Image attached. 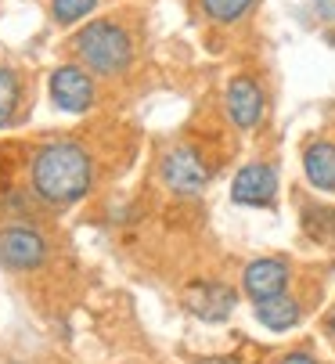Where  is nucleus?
Segmentation results:
<instances>
[{"label":"nucleus","instance_id":"f257e3e1","mask_svg":"<svg viewBox=\"0 0 335 364\" xmlns=\"http://www.w3.org/2000/svg\"><path fill=\"white\" fill-rule=\"evenodd\" d=\"M29 181H33V191L47 205H73L94 184L90 155L76 141H47L33 155Z\"/></svg>","mask_w":335,"mask_h":364},{"label":"nucleus","instance_id":"f03ea898","mask_svg":"<svg viewBox=\"0 0 335 364\" xmlns=\"http://www.w3.org/2000/svg\"><path fill=\"white\" fill-rule=\"evenodd\" d=\"M76 55L101 76H116L130 65L134 47L127 29H119L116 22H90L87 29L76 33Z\"/></svg>","mask_w":335,"mask_h":364},{"label":"nucleus","instance_id":"7ed1b4c3","mask_svg":"<svg viewBox=\"0 0 335 364\" xmlns=\"http://www.w3.org/2000/svg\"><path fill=\"white\" fill-rule=\"evenodd\" d=\"M47 259V242L29 224H11L0 231V264L8 271H36Z\"/></svg>","mask_w":335,"mask_h":364},{"label":"nucleus","instance_id":"20e7f679","mask_svg":"<svg viewBox=\"0 0 335 364\" xmlns=\"http://www.w3.org/2000/svg\"><path fill=\"white\" fill-rule=\"evenodd\" d=\"M184 310L188 314H195L198 321H228L231 318V310L238 306V292L231 285H223V282H191L181 296Z\"/></svg>","mask_w":335,"mask_h":364},{"label":"nucleus","instance_id":"39448f33","mask_svg":"<svg viewBox=\"0 0 335 364\" xmlns=\"http://www.w3.org/2000/svg\"><path fill=\"white\" fill-rule=\"evenodd\" d=\"M159 173H162L166 184H170L174 191H181V195H195V191H202V188L209 184V166L198 159L191 148H174V151H166Z\"/></svg>","mask_w":335,"mask_h":364},{"label":"nucleus","instance_id":"423d86ee","mask_svg":"<svg viewBox=\"0 0 335 364\" xmlns=\"http://www.w3.org/2000/svg\"><path fill=\"white\" fill-rule=\"evenodd\" d=\"M285 285H289V264L285 259H274V256L252 259V264L245 267V274H242V289L252 303L285 296Z\"/></svg>","mask_w":335,"mask_h":364},{"label":"nucleus","instance_id":"0eeeda50","mask_svg":"<svg viewBox=\"0 0 335 364\" xmlns=\"http://www.w3.org/2000/svg\"><path fill=\"white\" fill-rule=\"evenodd\" d=\"M50 101L65 112H87L94 105V83L83 69L62 65L50 73Z\"/></svg>","mask_w":335,"mask_h":364},{"label":"nucleus","instance_id":"6e6552de","mask_svg":"<svg viewBox=\"0 0 335 364\" xmlns=\"http://www.w3.org/2000/svg\"><path fill=\"white\" fill-rule=\"evenodd\" d=\"M277 195V173L267 163H249L235 173L231 184V198L238 205H270Z\"/></svg>","mask_w":335,"mask_h":364},{"label":"nucleus","instance_id":"1a4fd4ad","mask_svg":"<svg viewBox=\"0 0 335 364\" xmlns=\"http://www.w3.org/2000/svg\"><path fill=\"white\" fill-rule=\"evenodd\" d=\"M228 116L238 130H252L263 119V90L249 76H235L228 83Z\"/></svg>","mask_w":335,"mask_h":364},{"label":"nucleus","instance_id":"9d476101","mask_svg":"<svg viewBox=\"0 0 335 364\" xmlns=\"http://www.w3.org/2000/svg\"><path fill=\"white\" fill-rule=\"evenodd\" d=\"M303 173L317 191H335V144L314 141L303 151Z\"/></svg>","mask_w":335,"mask_h":364},{"label":"nucleus","instance_id":"9b49d317","mask_svg":"<svg viewBox=\"0 0 335 364\" xmlns=\"http://www.w3.org/2000/svg\"><path fill=\"white\" fill-rule=\"evenodd\" d=\"M299 303L285 292V296H274V299H263L256 303V321L270 332H289L292 325H299Z\"/></svg>","mask_w":335,"mask_h":364},{"label":"nucleus","instance_id":"f8f14e48","mask_svg":"<svg viewBox=\"0 0 335 364\" xmlns=\"http://www.w3.org/2000/svg\"><path fill=\"white\" fill-rule=\"evenodd\" d=\"M303 231L314 242H335V210L331 205H303Z\"/></svg>","mask_w":335,"mask_h":364},{"label":"nucleus","instance_id":"ddd939ff","mask_svg":"<svg viewBox=\"0 0 335 364\" xmlns=\"http://www.w3.org/2000/svg\"><path fill=\"white\" fill-rule=\"evenodd\" d=\"M18 97H22V87H18V76L11 69H0V127H4L15 109H18Z\"/></svg>","mask_w":335,"mask_h":364},{"label":"nucleus","instance_id":"4468645a","mask_svg":"<svg viewBox=\"0 0 335 364\" xmlns=\"http://www.w3.org/2000/svg\"><path fill=\"white\" fill-rule=\"evenodd\" d=\"M256 0H202V8L213 22H238Z\"/></svg>","mask_w":335,"mask_h":364},{"label":"nucleus","instance_id":"2eb2a0df","mask_svg":"<svg viewBox=\"0 0 335 364\" xmlns=\"http://www.w3.org/2000/svg\"><path fill=\"white\" fill-rule=\"evenodd\" d=\"M94 8H97V0H54V4H50L54 18H58L62 26H73V22L87 18Z\"/></svg>","mask_w":335,"mask_h":364},{"label":"nucleus","instance_id":"dca6fc26","mask_svg":"<svg viewBox=\"0 0 335 364\" xmlns=\"http://www.w3.org/2000/svg\"><path fill=\"white\" fill-rule=\"evenodd\" d=\"M314 11H317L324 22H335V0H314Z\"/></svg>","mask_w":335,"mask_h":364},{"label":"nucleus","instance_id":"f3484780","mask_svg":"<svg viewBox=\"0 0 335 364\" xmlns=\"http://www.w3.org/2000/svg\"><path fill=\"white\" fill-rule=\"evenodd\" d=\"M195 364H245V360L235 357V353H220V357H198Z\"/></svg>","mask_w":335,"mask_h":364},{"label":"nucleus","instance_id":"a211bd4d","mask_svg":"<svg viewBox=\"0 0 335 364\" xmlns=\"http://www.w3.org/2000/svg\"><path fill=\"white\" fill-rule=\"evenodd\" d=\"M277 364H317L310 353H303V350H296V353H285L282 360H277Z\"/></svg>","mask_w":335,"mask_h":364},{"label":"nucleus","instance_id":"6ab92c4d","mask_svg":"<svg viewBox=\"0 0 335 364\" xmlns=\"http://www.w3.org/2000/svg\"><path fill=\"white\" fill-rule=\"evenodd\" d=\"M328 336L335 339V310H331V318H328Z\"/></svg>","mask_w":335,"mask_h":364}]
</instances>
